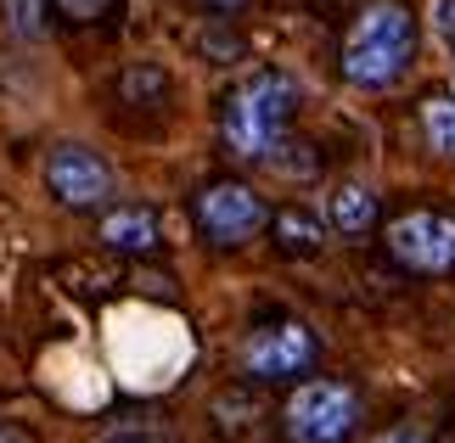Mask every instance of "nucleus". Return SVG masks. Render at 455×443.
<instances>
[{
  "label": "nucleus",
  "mask_w": 455,
  "mask_h": 443,
  "mask_svg": "<svg viewBox=\"0 0 455 443\" xmlns=\"http://www.w3.org/2000/svg\"><path fill=\"white\" fill-rule=\"evenodd\" d=\"M0 443H28V438L17 432V427H0Z\"/></svg>",
  "instance_id": "nucleus-17"
},
{
  "label": "nucleus",
  "mask_w": 455,
  "mask_h": 443,
  "mask_svg": "<svg viewBox=\"0 0 455 443\" xmlns=\"http://www.w3.org/2000/svg\"><path fill=\"white\" fill-rule=\"evenodd\" d=\"M57 6H62L68 17H79V23H91V17L108 12V0H57Z\"/></svg>",
  "instance_id": "nucleus-14"
},
{
  "label": "nucleus",
  "mask_w": 455,
  "mask_h": 443,
  "mask_svg": "<svg viewBox=\"0 0 455 443\" xmlns=\"http://www.w3.org/2000/svg\"><path fill=\"white\" fill-rule=\"evenodd\" d=\"M360 421V399L343 382H304L287 404L292 443H343Z\"/></svg>",
  "instance_id": "nucleus-3"
},
{
  "label": "nucleus",
  "mask_w": 455,
  "mask_h": 443,
  "mask_svg": "<svg viewBox=\"0 0 455 443\" xmlns=\"http://www.w3.org/2000/svg\"><path fill=\"white\" fill-rule=\"evenodd\" d=\"M388 247H394L399 264H411V270L444 275V270H455V219H444V214H405V219H394Z\"/></svg>",
  "instance_id": "nucleus-4"
},
{
  "label": "nucleus",
  "mask_w": 455,
  "mask_h": 443,
  "mask_svg": "<svg viewBox=\"0 0 455 443\" xmlns=\"http://www.w3.org/2000/svg\"><path fill=\"white\" fill-rule=\"evenodd\" d=\"M275 236H282L292 253H309V247H321V219L299 214V208H287L282 219H275Z\"/></svg>",
  "instance_id": "nucleus-11"
},
{
  "label": "nucleus",
  "mask_w": 455,
  "mask_h": 443,
  "mask_svg": "<svg viewBox=\"0 0 455 443\" xmlns=\"http://www.w3.org/2000/svg\"><path fill=\"white\" fill-rule=\"evenodd\" d=\"M331 225H338L343 236H365V230L377 225V197L365 186H338L331 191Z\"/></svg>",
  "instance_id": "nucleus-9"
},
{
  "label": "nucleus",
  "mask_w": 455,
  "mask_h": 443,
  "mask_svg": "<svg viewBox=\"0 0 455 443\" xmlns=\"http://www.w3.org/2000/svg\"><path fill=\"white\" fill-rule=\"evenodd\" d=\"M433 23H439V40L455 51V0H433Z\"/></svg>",
  "instance_id": "nucleus-13"
},
{
  "label": "nucleus",
  "mask_w": 455,
  "mask_h": 443,
  "mask_svg": "<svg viewBox=\"0 0 455 443\" xmlns=\"http://www.w3.org/2000/svg\"><path fill=\"white\" fill-rule=\"evenodd\" d=\"M203 6H208V12H242L248 0H203Z\"/></svg>",
  "instance_id": "nucleus-16"
},
{
  "label": "nucleus",
  "mask_w": 455,
  "mask_h": 443,
  "mask_svg": "<svg viewBox=\"0 0 455 443\" xmlns=\"http://www.w3.org/2000/svg\"><path fill=\"white\" fill-rule=\"evenodd\" d=\"M292 101H299V91H292L287 74L248 79L231 96V107H225V146H231L236 157H265L275 140H282V130H287Z\"/></svg>",
  "instance_id": "nucleus-2"
},
{
  "label": "nucleus",
  "mask_w": 455,
  "mask_h": 443,
  "mask_svg": "<svg viewBox=\"0 0 455 443\" xmlns=\"http://www.w3.org/2000/svg\"><path fill=\"white\" fill-rule=\"evenodd\" d=\"M248 370L259 382H282V376H299V370L315 360V336L304 326H265L248 336Z\"/></svg>",
  "instance_id": "nucleus-7"
},
{
  "label": "nucleus",
  "mask_w": 455,
  "mask_h": 443,
  "mask_svg": "<svg viewBox=\"0 0 455 443\" xmlns=\"http://www.w3.org/2000/svg\"><path fill=\"white\" fill-rule=\"evenodd\" d=\"M197 219L220 247H236L265 225V202H259L248 186H208L197 197Z\"/></svg>",
  "instance_id": "nucleus-6"
},
{
  "label": "nucleus",
  "mask_w": 455,
  "mask_h": 443,
  "mask_svg": "<svg viewBox=\"0 0 455 443\" xmlns=\"http://www.w3.org/2000/svg\"><path fill=\"white\" fill-rule=\"evenodd\" d=\"M101 241L118 247V253H152L157 247V214L152 208H118V214L101 219Z\"/></svg>",
  "instance_id": "nucleus-8"
},
{
  "label": "nucleus",
  "mask_w": 455,
  "mask_h": 443,
  "mask_svg": "<svg viewBox=\"0 0 455 443\" xmlns=\"http://www.w3.org/2000/svg\"><path fill=\"white\" fill-rule=\"evenodd\" d=\"M377 443H427V432H422V427H411V421H405V427H388V432H382Z\"/></svg>",
  "instance_id": "nucleus-15"
},
{
  "label": "nucleus",
  "mask_w": 455,
  "mask_h": 443,
  "mask_svg": "<svg viewBox=\"0 0 455 443\" xmlns=\"http://www.w3.org/2000/svg\"><path fill=\"white\" fill-rule=\"evenodd\" d=\"M6 6V23L17 40H40L45 34V0H0Z\"/></svg>",
  "instance_id": "nucleus-12"
},
{
  "label": "nucleus",
  "mask_w": 455,
  "mask_h": 443,
  "mask_svg": "<svg viewBox=\"0 0 455 443\" xmlns=\"http://www.w3.org/2000/svg\"><path fill=\"white\" fill-rule=\"evenodd\" d=\"M45 186L68 208H96V202L113 197V169L91 146H57L45 157Z\"/></svg>",
  "instance_id": "nucleus-5"
},
{
  "label": "nucleus",
  "mask_w": 455,
  "mask_h": 443,
  "mask_svg": "<svg viewBox=\"0 0 455 443\" xmlns=\"http://www.w3.org/2000/svg\"><path fill=\"white\" fill-rule=\"evenodd\" d=\"M416 57V23L399 0H382V6H365L360 23L348 28L343 40V79L360 84V91H382L411 67Z\"/></svg>",
  "instance_id": "nucleus-1"
},
{
  "label": "nucleus",
  "mask_w": 455,
  "mask_h": 443,
  "mask_svg": "<svg viewBox=\"0 0 455 443\" xmlns=\"http://www.w3.org/2000/svg\"><path fill=\"white\" fill-rule=\"evenodd\" d=\"M422 123H427V140H433V152L455 157V101H450V96H433L427 107H422Z\"/></svg>",
  "instance_id": "nucleus-10"
}]
</instances>
